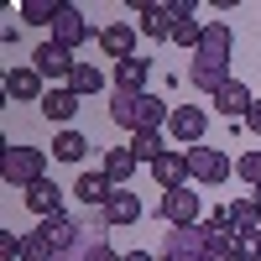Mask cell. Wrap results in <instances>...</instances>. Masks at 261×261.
I'll return each mask as SVG.
<instances>
[{
    "label": "cell",
    "mask_w": 261,
    "mask_h": 261,
    "mask_svg": "<svg viewBox=\"0 0 261 261\" xmlns=\"http://www.w3.org/2000/svg\"><path fill=\"white\" fill-rule=\"evenodd\" d=\"M42 167H47V157H42L37 146H6V151H0V178H6L11 188L42 183Z\"/></svg>",
    "instance_id": "6da1fadb"
},
{
    "label": "cell",
    "mask_w": 261,
    "mask_h": 261,
    "mask_svg": "<svg viewBox=\"0 0 261 261\" xmlns=\"http://www.w3.org/2000/svg\"><path fill=\"white\" fill-rule=\"evenodd\" d=\"M204 130H209V115L199 110V105H172V120H167V136L178 141V146H199L204 141Z\"/></svg>",
    "instance_id": "7a4b0ae2"
},
{
    "label": "cell",
    "mask_w": 261,
    "mask_h": 261,
    "mask_svg": "<svg viewBox=\"0 0 261 261\" xmlns=\"http://www.w3.org/2000/svg\"><path fill=\"white\" fill-rule=\"evenodd\" d=\"M188 178H193V183H209V188L225 183V178H230V157H225L220 146H193V151H188Z\"/></svg>",
    "instance_id": "3957f363"
},
{
    "label": "cell",
    "mask_w": 261,
    "mask_h": 261,
    "mask_svg": "<svg viewBox=\"0 0 261 261\" xmlns=\"http://www.w3.org/2000/svg\"><path fill=\"white\" fill-rule=\"evenodd\" d=\"M136 37H141V27H130V21H110L94 42H99V53L105 58H115V63H125V58H141L136 53Z\"/></svg>",
    "instance_id": "277c9868"
},
{
    "label": "cell",
    "mask_w": 261,
    "mask_h": 261,
    "mask_svg": "<svg viewBox=\"0 0 261 261\" xmlns=\"http://www.w3.org/2000/svg\"><path fill=\"white\" fill-rule=\"evenodd\" d=\"M162 220L172 225V230H178V225H199V188H172V193H162Z\"/></svg>",
    "instance_id": "5b68a950"
},
{
    "label": "cell",
    "mask_w": 261,
    "mask_h": 261,
    "mask_svg": "<svg viewBox=\"0 0 261 261\" xmlns=\"http://www.w3.org/2000/svg\"><path fill=\"white\" fill-rule=\"evenodd\" d=\"M32 68H37L42 79H58V84H68L79 63H73V53H68V47H58V42H42V47L32 53Z\"/></svg>",
    "instance_id": "8992f818"
},
{
    "label": "cell",
    "mask_w": 261,
    "mask_h": 261,
    "mask_svg": "<svg viewBox=\"0 0 261 261\" xmlns=\"http://www.w3.org/2000/svg\"><path fill=\"white\" fill-rule=\"evenodd\" d=\"M89 37H99V32H89V21H84L79 6H63V11H58V21H53V42H58V47L73 53V47H84Z\"/></svg>",
    "instance_id": "52a82bcc"
},
{
    "label": "cell",
    "mask_w": 261,
    "mask_h": 261,
    "mask_svg": "<svg viewBox=\"0 0 261 261\" xmlns=\"http://www.w3.org/2000/svg\"><path fill=\"white\" fill-rule=\"evenodd\" d=\"M105 235H110V225H84L68 256H73V261H125V256L110 251V241H105Z\"/></svg>",
    "instance_id": "ba28073f"
},
{
    "label": "cell",
    "mask_w": 261,
    "mask_h": 261,
    "mask_svg": "<svg viewBox=\"0 0 261 261\" xmlns=\"http://www.w3.org/2000/svg\"><path fill=\"white\" fill-rule=\"evenodd\" d=\"M110 120L115 125H125L130 136L146 125V94H130V89H115L110 94Z\"/></svg>",
    "instance_id": "9c48e42d"
},
{
    "label": "cell",
    "mask_w": 261,
    "mask_h": 261,
    "mask_svg": "<svg viewBox=\"0 0 261 261\" xmlns=\"http://www.w3.org/2000/svg\"><path fill=\"white\" fill-rule=\"evenodd\" d=\"M151 178H157V188L162 193H172V188H183L188 183V151H178V146H167L157 162H151Z\"/></svg>",
    "instance_id": "30bf717a"
},
{
    "label": "cell",
    "mask_w": 261,
    "mask_h": 261,
    "mask_svg": "<svg viewBox=\"0 0 261 261\" xmlns=\"http://www.w3.org/2000/svg\"><path fill=\"white\" fill-rule=\"evenodd\" d=\"M188 84H193V89H199V94H220L225 89V84H230V63H214V58H193V68H188Z\"/></svg>",
    "instance_id": "8fae6325"
},
{
    "label": "cell",
    "mask_w": 261,
    "mask_h": 261,
    "mask_svg": "<svg viewBox=\"0 0 261 261\" xmlns=\"http://www.w3.org/2000/svg\"><path fill=\"white\" fill-rule=\"evenodd\" d=\"M193 0H172V42L178 47H193L199 53V37H204V21H193Z\"/></svg>",
    "instance_id": "7c38bea8"
},
{
    "label": "cell",
    "mask_w": 261,
    "mask_h": 261,
    "mask_svg": "<svg viewBox=\"0 0 261 261\" xmlns=\"http://www.w3.org/2000/svg\"><path fill=\"white\" fill-rule=\"evenodd\" d=\"M42 115H47L58 130H68V120L79 115V94L68 89V84H58V89H47L42 94Z\"/></svg>",
    "instance_id": "4fadbf2b"
},
{
    "label": "cell",
    "mask_w": 261,
    "mask_h": 261,
    "mask_svg": "<svg viewBox=\"0 0 261 261\" xmlns=\"http://www.w3.org/2000/svg\"><path fill=\"white\" fill-rule=\"evenodd\" d=\"M230 47H235V37H230V21H204V37H199V53H193V58L230 63Z\"/></svg>",
    "instance_id": "5bb4252c"
},
{
    "label": "cell",
    "mask_w": 261,
    "mask_h": 261,
    "mask_svg": "<svg viewBox=\"0 0 261 261\" xmlns=\"http://www.w3.org/2000/svg\"><path fill=\"white\" fill-rule=\"evenodd\" d=\"M251 105H256V99H251V89H246L241 79H230L225 89L214 94V110H220L225 120H246V115H251Z\"/></svg>",
    "instance_id": "9a60e30c"
},
{
    "label": "cell",
    "mask_w": 261,
    "mask_h": 261,
    "mask_svg": "<svg viewBox=\"0 0 261 261\" xmlns=\"http://www.w3.org/2000/svg\"><path fill=\"white\" fill-rule=\"evenodd\" d=\"M99 214H105V225H110V230H125V225H136V220H141V199H136L130 188H115V199L105 204Z\"/></svg>",
    "instance_id": "2e32d148"
},
{
    "label": "cell",
    "mask_w": 261,
    "mask_h": 261,
    "mask_svg": "<svg viewBox=\"0 0 261 261\" xmlns=\"http://www.w3.org/2000/svg\"><path fill=\"white\" fill-rule=\"evenodd\" d=\"M27 209L37 214V220H53V214H63V188H58L53 178L32 183V188H27Z\"/></svg>",
    "instance_id": "e0dca14e"
},
{
    "label": "cell",
    "mask_w": 261,
    "mask_h": 261,
    "mask_svg": "<svg viewBox=\"0 0 261 261\" xmlns=\"http://www.w3.org/2000/svg\"><path fill=\"white\" fill-rule=\"evenodd\" d=\"M73 193H79V204H89V209H105V204L115 199V183H110V178H105V172L94 167V172H84V178L73 183Z\"/></svg>",
    "instance_id": "ac0fdd59"
},
{
    "label": "cell",
    "mask_w": 261,
    "mask_h": 261,
    "mask_svg": "<svg viewBox=\"0 0 261 261\" xmlns=\"http://www.w3.org/2000/svg\"><path fill=\"white\" fill-rule=\"evenodd\" d=\"M42 94H47V89H42V73L37 68H11L6 73V99H21V105L37 99L42 105Z\"/></svg>",
    "instance_id": "d6986e66"
},
{
    "label": "cell",
    "mask_w": 261,
    "mask_h": 261,
    "mask_svg": "<svg viewBox=\"0 0 261 261\" xmlns=\"http://www.w3.org/2000/svg\"><path fill=\"white\" fill-rule=\"evenodd\" d=\"M37 230H42V235H47V241H53V246H58L63 256H68V251H73V241H79V230H84V225L73 220V214H68V209H63V214H53V220H42Z\"/></svg>",
    "instance_id": "ffe728a7"
},
{
    "label": "cell",
    "mask_w": 261,
    "mask_h": 261,
    "mask_svg": "<svg viewBox=\"0 0 261 261\" xmlns=\"http://www.w3.org/2000/svg\"><path fill=\"white\" fill-rule=\"evenodd\" d=\"M225 214H230L235 235H261V204L256 199H235V204H225Z\"/></svg>",
    "instance_id": "44dd1931"
},
{
    "label": "cell",
    "mask_w": 261,
    "mask_h": 261,
    "mask_svg": "<svg viewBox=\"0 0 261 261\" xmlns=\"http://www.w3.org/2000/svg\"><path fill=\"white\" fill-rule=\"evenodd\" d=\"M136 167H141V162H136V151H130V146H110V151H105V167H99V172H105V178L120 188L130 172H136Z\"/></svg>",
    "instance_id": "7402d4cb"
},
{
    "label": "cell",
    "mask_w": 261,
    "mask_h": 261,
    "mask_svg": "<svg viewBox=\"0 0 261 261\" xmlns=\"http://www.w3.org/2000/svg\"><path fill=\"white\" fill-rule=\"evenodd\" d=\"M84 151H89V136H84V130H58V136H53V157L58 162H84Z\"/></svg>",
    "instance_id": "603a6c76"
},
{
    "label": "cell",
    "mask_w": 261,
    "mask_h": 261,
    "mask_svg": "<svg viewBox=\"0 0 261 261\" xmlns=\"http://www.w3.org/2000/svg\"><path fill=\"white\" fill-rule=\"evenodd\" d=\"M136 27L146 32V37H172V6H136Z\"/></svg>",
    "instance_id": "cb8c5ba5"
},
{
    "label": "cell",
    "mask_w": 261,
    "mask_h": 261,
    "mask_svg": "<svg viewBox=\"0 0 261 261\" xmlns=\"http://www.w3.org/2000/svg\"><path fill=\"white\" fill-rule=\"evenodd\" d=\"M115 89L146 94V58H125V63H115Z\"/></svg>",
    "instance_id": "d4e9b609"
},
{
    "label": "cell",
    "mask_w": 261,
    "mask_h": 261,
    "mask_svg": "<svg viewBox=\"0 0 261 261\" xmlns=\"http://www.w3.org/2000/svg\"><path fill=\"white\" fill-rule=\"evenodd\" d=\"M63 0H21V27H53Z\"/></svg>",
    "instance_id": "484cf974"
},
{
    "label": "cell",
    "mask_w": 261,
    "mask_h": 261,
    "mask_svg": "<svg viewBox=\"0 0 261 261\" xmlns=\"http://www.w3.org/2000/svg\"><path fill=\"white\" fill-rule=\"evenodd\" d=\"M68 89L84 99V94H99L105 89V68H94V63H79L73 68V79H68Z\"/></svg>",
    "instance_id": "4316f807"
},
{
    "label": "cell",
    "mask_w": 261,
    "mask_h": 261,
    "mask_svg": "<svg viewBox=\"0 0 261 261\" xmlns=\"http://www.w3.org/2000/svg\"><path fill=\"white\" fill-rule=\"evenodd\" d=\"M130 151H136V162H157L167 151V141H162V130H136V136H130Z\"/></svg>",
    "instance_id": "83f0119b"
},
{
    "label": "cell",
    "mask_w": 261,
    "mask_h": 261,
    "mask_svg": "<svg viewBox=\"0 0 261 261\" xmlns=\"http://www.w3.org/2000/svg\"><path fill=\"white\" fill-rule=\"evenodd\" d=\"M53 256H63L42 230H27V246H21V261H53Z\"/></svg>",
    "instance_id": "f1b7e54d"
},
{
    "label": "cell",
    "mask_w": 261,
    "mask_h": 261,
    "mask_svg": "<svg viewBox=\"0 0 261 261\" xmlns=\"http://www.w3.org/2000/svg\"><path fill=\"white\" fill-rule=\"evenodd\" d=\"M235 172L251 183V188H261V146H251V151H241L235 157Z\"/></svg>",
    "instance_id": "f546056e"
},
{
    "label": "cell",
    "mask_w": 261,
    "mask_h": 261,
    "mask_svg": "<svg viewBox=\"0 0 261 261\" xmlns=\"http://www.w3.org/2000/svg\"><path fill=\"white\" fill-rule=\"evenodd\" d=\"M230 261H261V235H235Z\"/></svg>",
    "instance_id": "4dcf8cb0"
},
{
    "label": "cell",
    "mask_w": 261,
    "mask_h": 261,
    "mask_svg": "<svg viewBox=\"0 0 261 261\" xmlns=\"http://www.w3.org/2000/svg\"><path fill=\"white\" fill-rule=\"evenodd\" d=\"M21 246H27V235H16V230H0V256H16V261H21Z\"/></svg>",
    "instance_id": "1f68e13d"
},
{
    "label": "cell",
    "mask_w": 261,
    "mask_h": 261,
    "mask_svg": "<svg viewBox=\"0 0 261 261\" xmlns=\"http://www.w3.org/2000/svg\"><path fill=\"white\" fill-rule=\"evenodd\" d=\"M162 261H204L199 251H183V246H162Z\"/></svg>",
    "instance_id": "d6a6232c"
},
{
    "label": "cell",
    "mask_w": 261,
    "mask_h": 261,
    "mask_svg": "<svg viewBox=\"0 0 261 261\" xmlns=\"http://www.w3.org/2000/svg\"><path fill=\"white\" fill-rule=\"evenodd\" d=\"M241 125H246V130H251V136H261V99H256V105H251V115H246V120H241Z\"/></svg>",
    "instance_id": "836d02e7"
},
{
    "label": "cell",
    "mask_w": 261,
    "mask_h": 261,
    "mask_svg": "<svg viewBox=\"0 0 261 261\" xmlns=\"http://www.w3.org/2000/svg\"><path fill=\"white\" fill-rule=\"evenodd\" d=\"M125 261H162V256H146V251H125Z\"/></svg>",
    "instance_id": "e575fe53"
},
{
    "label": "cell",
    "mask_w": 261,
    "mask_h": 261,
    "mask_svg": "<svg viewBox=\"0 0 261 261\" xmlns=\"http://www.w3.org/2000/svg\"><path fill=\"white\" fill-rule=\"evenodd\" d=\"M251 199H256V204H261V188H256V193H251Z\"/></svg>",
    "instance_id": "d590c367"
},
{
    "label": "cell",
    "mask_w": 261,
    "mask_h": 261,
    "mask_svg": "<svg viewBox=\"0 0 261 261\" xmlns=\"http://www.w3.org/2000/svg\"><path fill=\"white\" fill-rule=\"evenodd\" d=\"M53 261H73V256H53Z\"/></svg>",
    "instance_id": "8d00e7d4"
},
{
    "label": "cell",
    "mask_w": 261,
    "mask_h": 261,
    "mask_svg": "<svg viewBox=\"0 0 261 261\" xmlns=\"http://www.w3.org/2000/svg\"><path fill=\"white\" fill-rule=\"evenodd\" d=\"M0 261H16V256H0Z\"/></svg>",
    "instance_id": "74e56055"
}]
</instances>
